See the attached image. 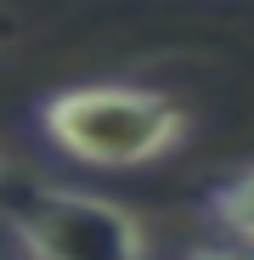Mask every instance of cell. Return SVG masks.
Segmentation results:
<instances>
[{
    "mask_svg": "<svg viewBox=\"0 0 254 260\" xmlns=\"http://www.w3.org/2000/svg\"><path fill=\"white\" fill-rule=\"evenodd\" d=\"M187 260H254V243H232V249H198Z\"/></svg>",
    "mask_w": 254,
    "mask_h": 260,
    "instance_id": "4",
    "label": "cell"
},
{
    "mask_svg": "<svg viewBox=\"0 0 254 260\" xmlns=\"http://www.w3.org/2000/svg\"><path fill=\"white\" fill-rule=\"evenodd\" d=\"M6 34H12V23H6V17H0V40H6Z\"/></svg>",
    "mask_w": 254,
    "mask_h": 260,
    "instance_id": "5",
    "label": "cell"
},
{
    "mask_svg": "<svg viewBox=\"0 0 254 260\" xmlns=\"http://www.w3.org/2000/svg\"><path fill=\"white\" fill-rule=\"evenodd\" d=\"M0 187H6V170H0Z\"/></svg>",
    "mask_w": 254,
    "mask_h": 260,
    "instance_id": "6",
    "label": "cell"
},
{
    "mask_svg": "<svg viewBox=\"0 0 254 260\" xmlns=\"http://www.w3.org/2000/svg\"><path fill=\"white\" fill-rule=\"evenodd\" d=\"M203 215L226 226L237 243H254V170H232L203 192Z\"/></svg>",
    "mask_w": 254,
    "mask_h": 260,
    "instance_id": "3",
    "label": "cell"
},
{
    "mask_svg": "<svg viewBox=\"0 0 254 260\" xmlns=\"http://www.w3.org/2000/svg\"><path fill=\"white\" fill-rule=\"evenodd\" d=\"M0 215L28 260H147L130 209L62 187H0Z\"/></svg>",
    "mask_w": 254,
    "mask_h": 260,
    "instance_id": "2",
    "label": "cell"
},
{
    "mask_svg": "<svg viewBox=\"0 0 254 260\" xmlns=\"http://www.w3.org/2000/svg\"><path fill=\"white\" fill-rule=\"evenodd\" d=\"M40 136L91 170H136L175 153L187 108L153 85H62L34 108Z\"/></svg>",
    "mask_w": 254,
    "mask_h": 260,
    "instance_id": "1",
    "label": "cell"
}]
</instances>
